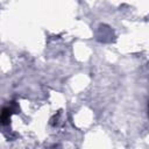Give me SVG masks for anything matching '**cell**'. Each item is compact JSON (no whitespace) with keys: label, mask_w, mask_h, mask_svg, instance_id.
Here are the masks:
<instances>
[{"label":"cell","mask_w":149,"mask_h":149,"mask_svg":"<svg viewBox=\"0 0 149 149\" xmlns=\"http://www.w3.org/2000/svg\"><path fill=\"white\" fill-rule=\"evenodd\" d=\"M15 111V108L14 107H3L2 109H1V112H0V123H7L8 122V120L10 119V115L13 114V113H15L14 112Z\"/></svg>","instance_id":"obj_1"}]
</instances>
